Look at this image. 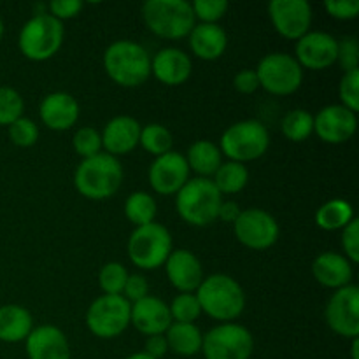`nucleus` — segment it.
I'll return each instance as SVG.
<instances>
[{
	"label": "nucleus",
	"mask_w": 359,
	"mask_h": 359,
	"mask_svg": "<svg viewBox=\"0 0 359 359\" xmlns=\"http://www.w3.org/2000/svg\"><path fill=\"white\" fill-rule=\"evenodd\" d=\"M123 182V167L118 158L100 153L83 160L74 174V186L88 200H105L118 193Z\"/></svg>",
	"instance_id": "1"
},
{
	"label": "nucleus",
	"mask_w": 359,
	"mask_h": 359,
	"mask_svg": "<svg viewBox=\"0 0 359 359\" xmlns=\"http://www.w3.org/2000/svg\"><path fill=\"white\" fill-rule=\"evenodd\" d=\"M104 69L123 88L142 86L151 76V56L146 48L133 41H116L105 49Z\"/></svg>",
	"instance_id": "2"
},
{
	"label": "nucleus",
	"mask_w": 359,
	"mask_h": 359,
	"mask_svg": "<svg viewBox=\"0 0 359 359\" xmlns=\"http://www.w3.org/2000/svg\"><path fill=\"white\" fill-rule=\"evenodd\" d=\"M195 294L202 312L216 321H233L245 309L244 290L233 277L224 273H214L203 279Z\"/></svg>",
	"instance_id": "3"
},
{
	"label": "nucleus",
	"mask_w": 359,
	"mask_h": 359,
	"mask_svg": "<svg viewBox=\"0 0 359 359\" xmlns=\"http://www.w3.org/2000/svg\"><path fill=\"white\" fill-rule=\"evenodd\" d=\"M142 18L154 35L168 41L188 37L196 25L191 4L186 0H147Z\"/></svg>",
	"instance_id": "4"
},
{
	"label": "nucleus",
	"mask_w": 359,
	"mask_h": 359,
	"mask_svg": "<svg viewBox=\"0 0 359 359\" xmlns=\"http://www.w3.org/2000/svg\"><path fill=\"white\" fill-rule=\"evenodd\" d=\"M223 203L221 193L214 186L212 179H189L175 196V209L179 216L193 226H209L217 219V212Z\"/></svg>",
	"instance_id": "5"
},
{
	"label": "nucleus",
	"mask_w": 359,
	"mask_h": 359,
	"mask_svg": "<svg viewBox=\"0 0 359 359\" xmlns=\"http://www.w3.org/2000/svg\"><path fill=\"white\" fill-rule=\"evenodd\" d=\"M63 37H65V28L62 21L41 13L23 25L18 46L23 56L32 62H46L60 51Z\"/></svg>",
	"instance_id": "6"
},
{
	"label": "nucleus",
	"mask_w": 359,
	"mask_h": 359,
	"mask_svg": "<svg viewBox=\"0 0 359 359\" xmlns=\"http://www.w3.org/2000/svg\"><path fill=\"white\" fill-rule=\"evenodd\" d=\"M269 146L270 133L266 126L256 119H244L224 130L219 151L221 154L230 158V161L244 165L245 161H255L262 158Z\"/></svg>",
	"instance_id": "7"
},
{
	"label": "nucleus",
	"mask_w": 359,
	"mask_h": 359,
	"mask_svg": "<svg viewBox=\"0 0 359 359\" xmlns=\"http://www.w3.org/2000/svg\"><path fill=\"white\" fill-rule=\"evenodd\" d=\"M174 251L172 235L163 224L149 223L135 228L128 241V256L135 266L142 270H156L165 265Z\"/></svg>",
	"instance_id": "8"
},
{
	"label": "nucleus",
	"mask_w": 359,
	"mask_h": 359,
	"mask_svg": "<svg viewBox=\"0 0 359 359\" xmlns=\"http://www.w3.org/2000/svg\"><path fill=\"white\" fill-rule=\"evenodd\" d=\"M132 304L121 294H102L86 312V326L98 339H116L130 325Z\"/></svg>",
	"instance_id": "9"
},
{
	"label": "nucleus",
	"mask_w": 359,
	"mask_h": 359,
	"mask_svg": "<svg viewBox=\"0 0 359 359\" xmlns=\"http://www.w3.org/2000/svg\"><path fill=\"white\" fill-rule=\"evenodd\" d=\"M259 86L277 97L294 93L304 81V69L287 53H270L258 63Z\"/></svg>",
	"instance_id": "10"
},
{
	"label": "nucleus",
	"mask_w": 359,
	"mask_h": 359,
	"mask_svg": "<svg viewBox=\"0 0 359 359\" xmlns=\"http://www.w3.org/2000/svg\"><path fill=\"white\" fill-rule=\"evenodd\" d=\"M255 340L248 328L235 323L216 326L203 337L202 353L205 359H249Z\"/></svg>",
	"instance_id": "11"
},
{
	"label": "nucleus",
	"mask_w": 359,
	"mask_h": 359,
	"mask_svg": "<svg viewBox=\"0 0 359 359\" xmlns=\"http://www.w3.org/2000/svg\"><path fill=\"white\" fill-rule=\"evenodd\" d=\"M233 230L238 242L255 251L272 248L279 238V224L276 217L263 209L242 210L233 223Z\"/></svg>",
	"instance_id": "12"
},
{
	"label": "nucleus",
	"mask_w": 359,
	"mask_h": 359,
	"mask_svg": "<svg viewBox=\"0 0 359 359\" xmlns=\"http://www.w3.org/2000/svg\"><path fill=\"white\" fill-rule=\"evenodd\" d=\"M326 323L337 335L358 339L359 335V290L358 286L340 287L330 298L325 311Z\"/></svg>",
	"instance_id": "13"
},
{
	"label": "nucleus",
	"mask_w": 359,
	"mask_h": 359,
	"mask_svg": "<svg viewBox=\"0 0 359 359\" xmlns=\"http://www.w3.org/2000/svg\"><path fill=\"white\" fill-rule=\"evenodd\" d=\"M269 16L279 35L298 41L309 34L312 25V7L307 0H272Z\"/></svg>",
	"instance_id": "14"
},
{
	"label": "nucleus",
	"mask_w": 359,
	"mask_h": 359,
	"mask_svg": "<svg viewBox=\"0 0 359 359\" xmlns=\"http://www.w3.org/2000/svg\"><path fill=\"white\" fill-rule=\"evenodd\" d=\"M339 41L326 32H309L297 41L294 60L302 69L325 70L337 63Z\"/></svg>",
	"instance_id": "15"
},
{
	"label": "nucleus",
	"mask_w": 359,
	"mask_h": 359,
	"mask_svg": "<svg viewBox=\"0 0 359 359\" xmlns=\"http://www.w3.org/2000/svg\"><path fill=\"white\" fill-rule=\"evenodd\" d=\"M189 181V167L184 154L170 153L158 156L149 168L151 188L160 195H177Z\"/></svg>",
	"instance_id": "16"
},
{
	"label": "nucleus",
	"mask_w": 359,
	"mask_h": 359,
	"mask_svg": "<svg viewBox=\"0 0 359 359\" xmlns=\"http://www.w3.org/2000/svg\"><path fill=\"white\" fill-rule=\"evenodd\" d=\"M358 118L344 105H326L314 116V132L326 144H344L356 133Z\"/></svg>",
	"instance_id": "17"
},
{
	"label": "nucleus",
	"mask_w": 359,
	"mask_h": 359,
	"mask_svg": "<svg viewBox=\"0 0 359 359\" xmlns=\"http://www.w3.org/2000/svg\"><path fill=\"white\" fill-rule=\"evenodd\" d=\"M165 270L172 286L181 293H193L203 280L202 263L188 249H174L165 262Z\"/></svg>",
	"instance_id": "18"
},
{
	"label": "nucleus",
	"mask_w": 359,
	"mask_h": 359,
	"mask_svg": "<svg viewBox=\"0 0 359 359\" xmlns=\"http://www.w3.org/2000/svg\"><path fill=\"white\" fill-rule=\"evenodd\" d=\"M130 325L135 326L142 335H165L172 325L170 311L163 300L156 297H146L140 302L132 304Z\"/></svg>",
	"instance_id": "19"
},
{
	"label": "nucleus",
	"mask_w": 359,
	"mask_h": 359,
	"mask_svg": "<svg viewBox=\"0 0 359 359\" xmlns=\"http://www.w3.org/2000/svg\"><path fill=\"white\" fill-rule=\"evenodd\" d=\"M140 130H142L140 123L130 116L112 118L100 133L102 147L105 153L114 158L132 153L139 146Z\"/></svg>",
	"instance_id": "20"
},
{
	"label": "nucleus",
	"mask_w": 359,
	"mask_h": 359,
	"mask_svg": "<svg viewBox=\"0 0 359 359\" xmlns=\"http://www.w3.org/2000/svg\"><path fill=\"white\" fill-rule=\"evenodd\" d=\"M79 112L81 109L77 100L65 91L49 93L41 102V109H39L42 123L55 132H65L72 128L79 119Z\"/></svg>",
	"instance_id": "21"
},
{
	"label": "nucleus",
	"mask_w": 359,
	"mask_h": 359,
	"mask_svg": "<svg viewBox=\"0 0 359 359\" xmlns=\"http://www.w3.org/2000/svg\"><path fill=\"white\" fill-rule=\"evenodd\" d=\"M193 70L191 58L177 48H165L151 58V74L167 86H181Z\"/></svg>",
	"instance_id": "22"
},
{
	"label": "nucleus",
	"mask_w": 359,
	"mask_h": 359,
	"mask_svg": "<svg viewBox=\"0 0 359 359\" xmlns=\"http://www.w3.org/2000/svg\"><path fill=\"white\" fill-rule=\"evenodd\" d=\"M28 359H70V347L65 333L56 326H39L27 337Z\"/></svg>",
	"instance_id": "23"
},
{
	"label": "nucleus",
	"mask_w": 359,
	"mask_h": 359,
	"mask_svg": "<svg viewBox=\"0 0 359 359\" xmlns=\"http://www.w3.org/2000/svg\"><path fill=\"white\" fill-rule=\"evenodd\" d=\"M312 273L321 286L337 291L353 280V263L340 252L326 251L314 259Z\"/></svg>",
	"instance_id": "24"
},
{
	"label": "nucleus",
	"mask_w": 359,
	"mask_h": 359,
	"mask_svg": "<svg viewBox=\"0 0 359 359\" xmlns=\"http://www.w3.org/2000/svg\"><path fill=\"white\" fill-rule=\"evenodd\" d=\"M188 37L193 55L198 56L200 60H205V62H214V60L221 58L223 53L226 51V32L219 25H195Z\"/></svg>",
	"instance_id": "25"
},
{
	"label": "nucleus",
	"mask_w": 359,
	"mask_h": 359,
	"mask_svg": "<svg viewBox=\"0 0 359 359\" xmlns=\"http://www.w3.org/2000/svg\"><path fill=\"white\" fill-rule=\"evenodd\" d=\"M34 330L32 314L21 305H4L0 307V340L7 344H18L27 340Z\"/></svg>",
	"instance_id": "26"
},
{
	"label": "nucleus",
	"mask_w": 359,
	"mask_h": 359,
	"mask_svg": "<svg viewBox=\"0 0 359 359\" xmlns=\"http://www.w3.org/2000/svg\"><path fill=\"white\" fill-rule=\"evenodd\" d=\"M189 170L196 172L200 177L210 179L217 172V168L223 165V154H221L219 146H216L210 140H196L191 144L186 154Z\"/></svg>",
	"instance_id": "27"
},
{
	"label": "nucleus",
	"mask_w": 359,
	"mask_h": 359,
	"mask_svg": "<svg viewBox=\"0 0 359 359\" xmlns=\"http://www.w3.org/2000/svg\"><path fill=\"white\" fill-rule=\"evenodd\" d=\"M168 351L179 354V356H195L202 353L203 335L195 325H182V323H172L170 328L165 332Z\"/></svg>",
	"instance_id": "28"
},
{
	"label": "nucleus",
	"mask_w": 359,
	"mask_h": 359,
	"mask_svg": "<svg viewBox=\"0 0 359 359\" xmlns=\"http://www.w3.org/2000/svg\"><path fill=\"white\" fill-rule=\"evenodd\" d=\"M354 219L353 205L346 200H330L325 205L319 207L318 214H316V223L321 230L325 231H335L344 230L351 221Z\"/></svg>",
	"instance_id": "29"
},
{
	"label": "nucleus",
	"mask_w": 359,
	"mask_h": 359,
	"mask_svg": "<svg viewBox=\"0 0 359 359\" xmlns=\"http://www.w3.org/2000/svg\"><path fill=\"white\" fill-rule=\"evenodd\" d=\"M249 172L245 165L237 163V161H228L223 163L217 172L214 174V186L221 195H235V193L242 191L248 186Z\"/></svg>",
	"instance_id": "30"
},
{
	"label": "nucleus",
	"mask_w": 359,
	"mask_h": 359,
	"mask_svg": "<svg viewBox=\"0 0 359 359\" xmlns=\"http://www.w3.org/2000/svg\"><path fill=\"white\" fill-rule=\"evenodd\" d=\"M156 202L153 196L146 191H135L126 198L125 202V216L130 223L135 224V228L144 224L154 223L156 217Z\"/></svg>",
	"instance_id": "31"
},
{
	"label": "nucleus",
	"mask_w": 359,
	"mask_h": 359,
	"mask_svg": "<svg viewBox=\"0 0 359 359\" xmlns=\"http://www.w3.org/2000/svg\"><path fill=\"white\" fill-rule=\"evenodd\" d=\"M280 130L291 142H304L314 133V116L305 109H294L284 116Z\"/></svg>",
	"instance_id": "32"
},
{
	"label": "nucleus",
	"mask_w": 359,
	"mask_h": 359,
	"mask_svg": "<svg viewBox=\"0 0 359 359\" xmlns=\"http://www.w3.org/2000/svg\"><path fill=\"white\" fill-rule=\"evenodd\" d=\"M139 144L147 153L158 158L170 153L174 139H172V133L167 126L160 125V123H151L140 130Z\"/></svg>",
	"instance_id": "33"
},
{
	"label": "nucleus",
	"mask_w": 359,
	"mask_h": 359,
	"mask_svg": "<svg viewBox=\"0 0 359 359\" xmlns=\"http://www.w3.org/2000/svg\"><path fill=\"white\" fill-rule=\"evenodd\" d=\"M172 323H182V325H193L202 314V307L198 298L193 293H181L174 298L168 307Z\"/></svg>",
	"instance_id": "34"
},
{
	"label": "nucleus",
	"mask_w": 359,
	"mask_h": 359,
	"mask_svg": "<svg viewBox=\"0 0 359 359\" xmlns=\"http://www.w3.org/2000/svg\"><path fill=\"white\" fill-rule=\"evenodd\" d=\"M126 279H128V272L121 263L116 262L102 266L100 273H98V284L105 294H121L123 297Z\"/></svg>",
	"instance_id": "35"
},
{
	"label": "nucleus",
	"mask_w": 359,
	"mask_h": 359,
	"mask_svg": "<svg viewBox=\"0 0 359 359\" xmlns=\"http://www.w3.org/2000/svg\"><path fill=\"white\" fill-rule=\"evenodd\" d=\"M25 102L13 88L0 86V126L13 125L23 116Z\"/></svg>",
	"instance_id": "36"
},
{
	"label": "nucleus",
	"mask_w": 359,
	"mask_h": 359,
	"mask_svg": "<svg viewBox=\"0 0 359 359\" xmlns=\"http://www.w3.org/2000/svg\"><path fill=\"white\" fill-rule=\"evenodd\" d=\"M72 146L74 151H76L83 160H88V158H93L102 153V137L95 128L84 126V128H79L74 133Z\"/></svg>",
	"instance_id": "37"
},
{
	"label": "nucleus",
	"mask_w": 359,
	"mask_h": 359,
	"mask_svg": "<svg viewBox=\"0 0 359 359\" xmlns=\"http://www.w3.org/2000/svg\"><path fill=\"white\" fill-rule=\"evenodd\" d=\"M226 0H195L191 4L195 20H200V23L217 25V21L226 14L228 11Z\"/></svg>",
	"instance_id": "38"
},
{
	"label": "nucleus",
	"mask_w": 359,
	"mask_h": 359,
	"mask_svg": "<svg viewBox=\"0 0 359 359\" xmlns=\"http://www.w3.org/2000/svg\"><path fill=\"white\" fill-rule=\"evenodd\" d=\"M9 139L18 147H32L39 139V128L32 119L21 116L9 125Z\"/></svg>",
	"instance_id": "39"
},
{
	"label": "nucleus",
	"mask_w": 359,
	"mask_h": 359,
	"mask_svg": "<svg viewBox=\"0 0 359 359\" xmlns=\"http://www.w3.org/2000/svg\"><path fill=\"white\" fill-rule=\"evenodd\" d=\"M339 97L342 100L340 105L356 114L359 111V70L344 74L339 86Z\"/></svg>",
	"instance_id": "40"
},
{
	"label": "nucleus",
	"mask_w": 359,
	"mask_h": 359,
	"mask_svg": "<svg viewBox=\"0 0 359 359\" xmlns=\"http://www.w3.org/2000/svg\"><path fill=\"white\" fill-rule=\"evenodd\" d=\"M337 62L340 63L344 72L359 70V46L354 37H344L339 41V51H337Z\"/></svg>",
	"instance_id": "41"
},
{
	"label": "nucleus",
	"mask_w": 359,
	"mask_h": 359,
	"mask_svg": "<svg viewBox=\"0 0 359 359\" xmlns=\"http://www.w3.org/2000/svg\"><path fill=\"white\" fill-rule=\"evenodd\" d=\"M342 249L353 265L359 262V221L354 217L342 230Z\"/></svg>",
	"instance_id": "42"
},
{
	"label": "nucleus",
	"mask_w": 359,
	"mask_h": 359,
	"mask_svg": "<svg viewBox=\"0 0 359 359\" xmlns=\"http://www.w3.org/2000/svg\"><path fill=\"white\" fill-rule=\"evenodd\" d=\"M325 9L335 20L349 21L358 18L359 0H326Z\"/></svg>",
	"instance_id": "43"
},
{
	"label": "nucleus",
	"mask_w": 359,
	"mask_h": 359,
	"mask_svg": "<svg viewBox=\"0 0 359 359\" xmlns=\"http://www.w3.org/2000/svg\"><path fill=\"white\" fill-rule=\"evenodd\" d=\"M123 297H125L130 304H135V302H140L142 298L149 297V284H147L146 277L139 276V273L128 276L125 290H123Z\"/></svg>",
	"instance_id": "44"
},
{
	"label": "nucleus",
	"mask_w": 359,
	"mask_h": 359,
	"mask_svg": "<svg viewBox=\"0 0 359 359\" xmlns=\"http://www.w3.org/2000/svg\"><path fill=\"white\" fill-rule=\"evenodd\" d=\"M83 11V2L81 0H56L49 4V16L55 20H72Z\"/></svg>",
	"instance_id": "45"
},
{
	"label": "nucleus",
	"mask_w": 359,
	"mask_h": 359,
	"mask_svg": "<svg viewBox=\"0 0 359 359\" xmlns=\"http://www.w3.org/2000/svg\"><path fill=\"white\" fill-rule=\"evenodd\" d=\"M233 86L235 90L241 91V93L244 95L255 93V91L259 88V81H258V74H256V70H251V69L241 70V72L235 76Z\"/></svg>",
	"instance_id": "46"
},
{
	"label": "nucleus",
	"mask_w": 359,
	"mask_h": 359,
	"mask_svg": "<svg viewBox=\"0 0 359 359\" xmlns=\"http://www.w3.org/2000/svg\"><path fill=\"white\" fill-rule=\"evenodd\" d=\"M144 353L149 354V356L154 359L163 358L165 354L168 353V346H167V339H165V335L147 337L146 346H144Z\"/></svg>",
	"instance_id": "47"
},
{
	"label": "nucleus",
	"mask_w": 359,
	"mask_h": 359,
	"mask_svg": "<svg viewBox=\"0 0 359 359\" xmlns=\"http://www.w3.org/2000/svg\"><path fill=\"white\" fill-rule=\"evenodd\" d=\"M241 212V207L235 202H223L219 207V212H217V219L224 221V223H235Z\"/></svg>",
	"instance_id": "48"
},
{
	"label": "nucleus",
	"mask_w": 359,
	"mask_h": 359,
	"mask_svg": "<svg viewBox=\"0 0 359 359\" xmlns=\"http://www.w3.org/2000/svg\"><path fill=\"white\" fill-rule=\"evenodd\" d=\"M351 354H353V359H359V340L353 339V347H351Z\"/></svg>",
	"instance_id": "49"
},
{
	"label": "nucleus",
	"mask_w": 359,
	"mask_h": 359,
	"mask_svg": "<svg viewBox=\"0 0 359 359\" xmlns=\"http://www.w3.org/2000/svg\"><path fill=\"white\" fill-rule=\"evenodd\" d=\"M126 359H154V358H151L149 354H146V353H135V354H132V356H128Z\"/></svg>",
	"instance_id": "50"
},
{
	"label": "nucleus",
	"mask_w": 359,
	"mask_h": 359,
	"mask_svg": "<svg viewBox=\"0 0 359 359\" xmlns=\"http://www.w3.org/2000/svg\"><path fill=\"white\" fill-rule=\"evenodd\" d=\"M2 35H4V23L2 20H0V39H2Z\"/></svg>",
	"instance_id": "51"
}]
</instances>
